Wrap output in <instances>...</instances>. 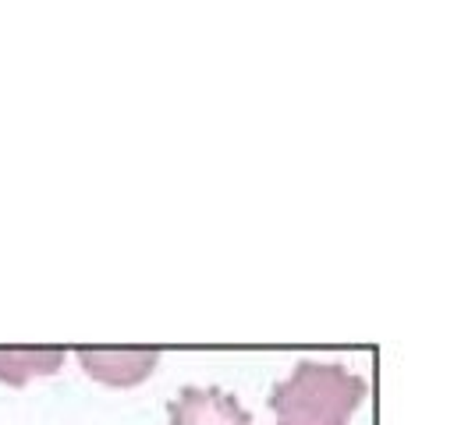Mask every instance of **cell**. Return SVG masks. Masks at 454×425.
I'll list each match as a JSON object with an SVG mask.
<instances>
[{
  "label": "cell",
  "mask_w": 454,
  "mask_h": 425,
  "mask_svg": "<svg viewBox=\"0 0 454 425\" xmlns=\"http://www.w3.org/2000/svg\"><path fill=\"white\" fill-rule=\"evenodd\" d=\"M365 397V379L330 361H298L270 393L277 425H348Z\"/></svg>",
  "instance_id": "1"
},
{
  "label": "cell",
  "mask_w": 454,
  "mask_h": 425,
  "mask_svg": "<svg viewBox=\"0 0 454 425\" xmlns=\"http://www.w3.org/2000/svg\"><path fill=\"white\" fill-rule=\"evenodd\" d=\"M170 425H252V414L220 386H184L167 404Z\"/></svg>",
  "instance_id": "2"
},
{
  "label": "cell",
  "mask_w": 454,
  "mask_h": 425,
  "mask_svg": "<svg viewBox=\"0 0 454 425\" xmlns=\"http://www.w3.org/2000/svg\"><path fill=\"white\" fill-rule=\"evenodd\" d=\"M60 365V347H0V382L7 386H25L35 375H53Z\"/></svg>",
  "instance_id": "4"
},
{
  "label": "cell",
  "mask_w": 454,
  "mask_h": 425,
  "mask_svg": "<svg viewBox=\"0 0 454 425\" xmlns=\"http://www.w3.org/2000/svg\"><path fill=\"white\" fill-rule=\"evenodd\" d=\"M82 368L106 386H138L153 375L160 351L156 347H85L78 351Z\"/></svg>",
  "instance_id": "3"
}]
</instances>
